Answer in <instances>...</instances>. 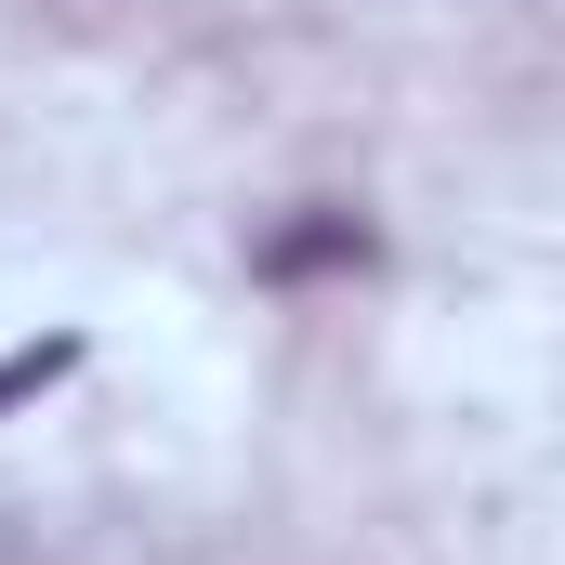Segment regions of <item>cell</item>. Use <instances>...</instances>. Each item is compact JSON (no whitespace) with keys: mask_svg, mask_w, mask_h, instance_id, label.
<instances>
[{"mask_svg":"<svg viewBox=\"0 0 565 565\" xmlns=\"http://www.w3.org/2000/svg\"><path fill=\"white\" fill-rule=\"evenodd\" d=\"M250 264H264L277 289H289V277H369V224H355V211H289Z\"/></svg>","mask_w":565,"mask_h":565,"instance_id":"6da1fadb","label":"cell"},{"mask_svg":"<svg viewBox=\"0 0 565 565\" xmlns=\"http://www.w3.org/2000/svg\"><path fill=\"white\" fill-rule=\"evenodd\" d=\"M66 369H79V329H53V342H13V355H0V408H26V395H53Z\"/></svg>","mask_w":565,"mask_h":565,"instance_id":"7a4b0ae2","label":"cell"}]
</instances>
